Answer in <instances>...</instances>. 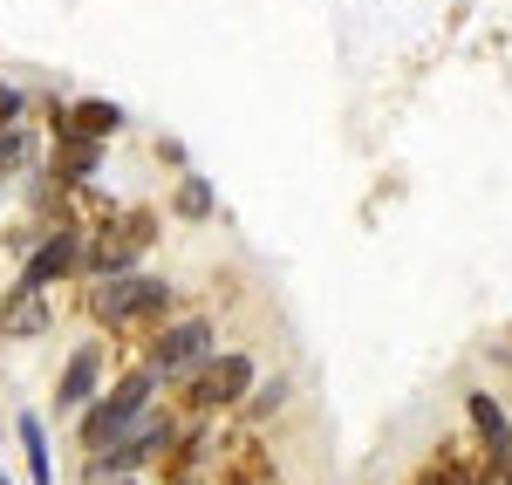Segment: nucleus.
<instances>
[{
    "mask_svg": "<svg viewBox=\"0 0 512 485\" xmlns=\"http://www.w3.org/2000/svg\"><path fill=\"white\" fill-rule=\"evenodd\" d=\"M158 369L144 363V369H130V376H117V390L110 397H96V404L76 417V438H82V451L96 458V451H110L123 438V431H137L144 417H151V397H158Z\"/></svg>",
    "mask_w": 512,
    "mask_h": 485,
    "instance_id": "1",
    "label": "nucleus"
},
{
    "mask_svg": "<svg viewBox=\"0 0 512 485\" xmlns=\"http://www.w3.org/2000/svg\"><path fill=\"white\" fill-rule=\"evenodd\" d=\"M151 240H158V212H151V205H123V212H110V219L82 240V274H89V281H117V274H130V260Z\"/></svg>",
    "mask_w": 512,
    "mask_h": 485,
    "instance_id": "2",
    "label": "nucleus"
},
{
    "mask_svg": "<svg viewBox=\"0 0 512 485\" xmlns=\"http://www.w3.org/2000/svg\"><path fill=\"white\" fill-rule=\"evenodd\" d=\"M246 390H253V356L219 349L212 363L192 369V383H185V410H192V417H212V410H226V404H246Z\"/></svg>",
    "mask_w": 512,
    "mask_h": 485,
    "instance_id": "3",
    "label": "nucleus"
},
{
    "mask_svg": "<svg viewBox=\"0 0 512 485\" xmlns=\"http://www.w3.org/2000/svg\"><path fill=\"white\" fill-rule=\"evenodd\" d=\"M164 301H171L164 281H151V274H117V281H96V294H89V322L130 328L144 308H164Z\"/></svg>",
    "mask_w": 512,
    "mask_h": 485,
    "instance_id": "4",
    "label": "nucleus"
},
{
    "mask_svg": "<svg viewBox=\"0 0 512 485\" xmlns=\"http://www.w3.org/2000/svg\"><path fill=\"white\" fill-rule=\"evenodd\" d=\"M164 451H171V424L151 410L137 431H123L110 451H96V458H89V485H96V479H103V485H110V479H130L137 465H151V458H164Z\"/></svg>",
    "mask_w": 512,
    "mask_h": 485,
    "instance_id": "5",
    "label": "nucleus"
},
{
    "mask_svg": "<svg viewBox=\"0 0 512 485\" xmlns=\"http://www.w3.org/2000/svg\"><path fill=\"white\" fill-rule=\"evenodd\" d=\"M198 363H212V322H205V315L151 335V369H158V376H178V369H198Z\"/></svg>",
    "mask_w": 512,
    "mask_h": 485,
    "instance_id": "6",
    "label": "nucleus"
},
{
    "mask_svg": "<svg viewBox=\"0 0 512 485\" xmlns=\"http://www.w3.org/2000/svg\"><path fill=\"white\" fill-rule=\"evenodd\" d=\"M465 417H472L478 445H485V472L512 485V424H506V410H499V397L472 390V397H465Z\"/></svg>",
    "mask_w": 512,
    "mask_h": 485,
    "instance_id": "7",
    "label": "nucleus"
},
{
    "mask_svg": "<svg viewBox=\"0 0 512 485\" xmlns=\"http://www.w3.org/2000/svg\"><path fill=\"white\" fill-rule=\"evenodd\" d=\"M82 240H89V233H76V226H55V233L35 246V260H28V274H21V281L48 287V281H69V274H82Z\"/></svg>",
    "mask_w": 512,
    "mask_h": 485,
    "instance_id": "8",
    "label": "nucleus"
},
{
    "mask_svg": "<svg viewBox=\"0 0 512 485\" xmlns=\"http://www.w3.org/2000/svg\"><path fill=\"white\" fill-rule=\"evenodd\" d=\"M117 130H123V110L103 103V96H82V103H69V110L55 117V137H76V144H103V137H117Z\"/></svg>",
    "mask_w": 512,
    "mask_h": 485,
    "instance_id": "9",
    "label": "nucleus"
},
{
    "mask_svg": "<svg viewBox=\"0 0 512 485\" xmlns=\"http://www.w3.org/2000/svg\"><path fill=\"white\" fill-rule=\"evenodd\" d=\"M41 328H48V294H41L35 281H14L7 308H0V335H7V342H28Z\"/></svg>",
    "mask_w": 512,
    "mask_h": 485,
    "instance_id": "10",
    "label": "nucleus"
},
{
    "mask_svg": "<svg viewBox=\"0 0 512 485\" xmlns=\"http://www.w3.org/2000/svg\"><path fill=\"white\" fill-rule=\"evenodd\" d=\"M96 376H103V349H76L69 356V369H62V383H55V404L62 410H89V397H96Z\"/></svg>",
    "mask_w": 512,
    "mask_h": 485,
    "instance_id": "11",
    "label": "nucleus"
},
{
    "mask_svg": "<svg viewBox=\"0 0 512 485\" xmlns=\"http://www.w3.org/2000/svg\"><path fill=\"white\" fill-rule=\"evenodd\" d=\"M103 158V144H76V137H55V158H48V185H82Z\"/></svg>",
    "mask_w": 512,
    "mask_h": 485,
    "instance_id": "12",
    "label": "nucleus"
},
{
    "mask_svg": "<svg viewBox=\"0 0 512 485\" xmlns=\"http://www.w3.org/2000/svg\"><path fill=\"white\" fill-rule=\"evenodd\" d=\"M21 445H28V472H35V485H48V438H41V417H21Z\"/></svg>",
    "mask_w": 512,
    "mask_h": 485,
    "instance_id": "13",
    "label": "nucleus"
},
{
    "mask_svg": "<svg viewBox=\"0 0 512 485\" xmlns=\"http://www.w3.org/2000/svg\"><path fill=\"white\" fill-rule=\"evenodd\" d=\"M178 212H185V219H205V212H212V192H205L198 178H185V192H178Z\"/></svg>",
    "mask_w": 512,
    "mask_h": 485,
    "instance_id": "14",
    "label": "nucleus"
},
{
    "mask_svg": "<svg viewBox=\"0 0 512 485\" xmlns=\"http://www.w3.org/2000/svg\"><path fill=\"white\" fill-rule=\"evenodd\" d=\"M14 117H21V96H14V89H7V82H0V137H7V130H14Z\"/></svg>",
    "mask_w": 512,
    "mask_h": 485,
    "instance_id": "15",
    "label": "nucleus"
},
{
    "mask_svg": "<svg viewBox=\"0 0 512 485\" xmlns=\"http://www.w3.org/2000/svg\"><path fill=\"white\" fill-rule=\"evenodd\" d=\"M0 485H7V479H0Z\"/></svg>",
    "mask_w": 512,
    "mask_h": 485,
    "instance_id": "16",
    "label": "nucleus"
}]
</instances>
